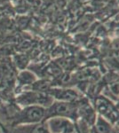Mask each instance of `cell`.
Here are the masks:
<instances>
[{
	"mask_svg": "<svg viewBox=\"0 0 119 133\" xmlns=\"http://www.w3.org/2000/svg\"><path fill=\"white\" fill-rule=\"evenodd\" d=\"M45 113V109L40 106L27 107L26 108L21 111L16 115L14 119V123L11 127L17 126V124L21 123H38L43 121Z\"/></svg>",
	"mask_w": 119,
	"mask_h": 133,
	"instance_id": "cell-1",
	"label": "cell"
},
{
	"mask_svg": "<svg viewBox=\"0 0 119 133\" xmlns=\"http://www.w3.org/2000/svg\"><path fill=\"white\" fill-rule=\"evenodd\" d=\"M53 117H65L75 120V118H77L75 105L68 102L53 103L48 107V108L45 109L43 123Z\"/></svg>",
	"mask_w": 119,
	"mask_h": 133,
	"instance_id": "cell-2",
	"label": "cell"
},
{
	"mask_svg": "<svg viewBox=\"0 0 119 133\" xmlns=\"http://www.w3.org/2000/svg\"><path fill=\"white\" fill-rule=\"evenodd\" d=\"M52 97L43 94L41 92H27L17 98V101L20 104L24 106H36V105H42V106L49 107L52 105Z\"/></svg>",
	"mask_w": 119,
	"mask_h": 133,
	"instance_id": "cell-3",
	"label": "cell"
},
{
	"mask_svg": "<svg viewBox=\"0 0 119 133\" xmlns=\"http://www.w3.org/2000/svg\"><path fill=\"white\" fill-rule=\"evenodd\" d=\"M49 133H75V126L68 118L53 117L46 120Z\"/></svg>",
	"mask_w": 119,
	"mask_h": 133,
	"instance_id": "cell-4",
	"label": "cell"
},
{
	"mask_svg": "<svg viewBox=\"0 0 119 133\" xmlns=\"http://www.w3.org/2000/svg\"><path fill=\"white\" fill-rule=\"evenodd\" d=\"M5 133H49L45 124H27V125L14 126L10 132Z\"/></svg>",
	"mask_w": 119,
	"mask_h": 133,
	"instance_id": "cell-5",
	"label": "cell"
},
{
	"mask_svg": "<svg viewBox=\"0 0 119 133\" xmlns=\"http://www.w3.org/2000/svg\"><path fill=\"white\" fill-rule=\"evenodd\" d=\"M53 91H49L53 97H55V98L61 100H67V101H70V100L76 99L78 97V94L77 91H73V90H53Z\"/></svg>",
	"mask_w": 119,
	"mask_h": 133,
	"instance_id": "cell-6",
	"label": "cell"
},
{
	"mask_svg": "<svg viewBox=\"0 0 119 133\" xmlns=\"http://www.w3.org/2000/svg\"><path fill=\"white\" fill-rule=\"evenodd\" d=\"M97 131L98 133H109L110 132V126L109 123H107L101 117H99L97 122Z\"/></svg>",
	"mask_w": 119,
	"mask_h": 133,
	"instance_id": "cell-7",
	"label": "cell"
}]
</instances>
